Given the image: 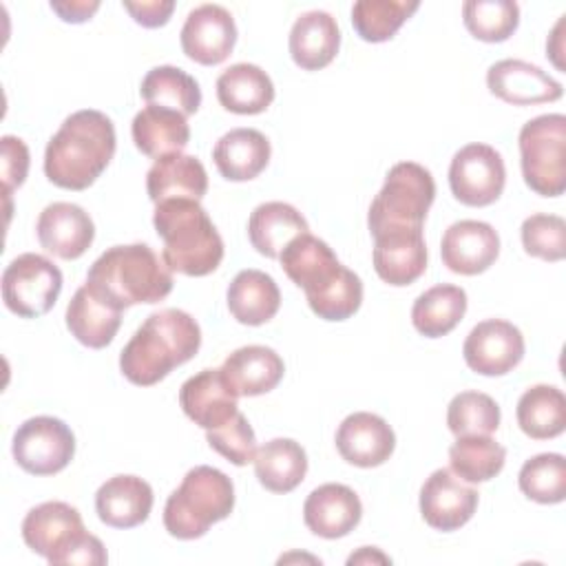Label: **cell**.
I'll list each match as a JSON object with an SVG mask.
<instances>
[{"label":"cell","instance_id":"cell-1","mask_svg":"<svg viewBox=\"0 0 566 566\" xmlns=\"http://www.w3.org/2000/svg\"><path fill=\"white\" fill-rule=\"evenodd\" d=\"M287 279L305 292L310 310L323 321H345L363 303V283L318 237L303 232L279 254Z\"/></svg>","mask_w":566,"mask_h":566},{"label":"cell","instance_id":"cell-2","mask_svg":"<svg viewBox=\"0 0 566 566\" xmlns=\"http://www.w3.org/2000/svg\"><path fill=\"white\" fill-rule=\"evenodd\" d=\"M117 137L108 115L95 108L71 113L44 150V175L64 190H86L111 164Z\"/></svg>","mask_w":566,"mask_h":566},{"label":"cell","instance_id":"cell-3","mask_svg":"<svg viewBox=\"0 0 566 566\" xmlns=\"http://www.w3.org/2000/svg\"><path fill=\"white\" fill-rule=\"evenodd\" d=\"M201 347L199 323L184 310L153 312L119 354V371L137 387L164 380L175 367L188 363Z\"/></svg>","mask_w":566,"mask_h":566},{"label":"cell","instance_id":"cell-4","mask_svg":"<svg viewBox=\"0 0 566 566\" xmlns=\"http://www.w3.org/2000/svg\"><path fill=\"white\" fill-rule=\"evenodd\" d=\"M153 226L164 241L161 259L172 272L206 276L221 265L223 239L197 199L157 203Z\"/></svg>","mask_w":566,"mask_h":566},{"label":"cell","instance_id":"cell-5","mask_svg":"<svg viewBox=\"0 0 566 566\" xmlns=\"http://www.w3.org/2000/svg\"><path fill=\"white\" fill-rule=\"evenodd\" d=\"M86 283L126 310L159 303L172 292V270L148 243L113 245L88 268Z\"/></svg>","mask_w":566,"mask_h":566},{"label":"cell","instance_id":"cell-6","mask_svg":"<svg viewBox=\"0 0 566 566\" xmlns=\"http://www.w3.org/2000/svg\"><path fill=\"white\" fill-rule=\"evenodd\" d=\"M234 509L232 480L208 464L190 469L181 484L168 495L164 526L177 539H197L214 522L226 520Z\"/></svg>","mask_w":566,"mask_h":566},{"label":"cell","instance_id":"cell-7","mask_svg":"<svg viewBox=\"0 0 566 566\" xmlns=\"http://www.w3.org/2000/svg\"><path fill=\"white\" fill-rule=\"evenodd\" d=\"M433 199L436 181L424 166L416 161L391 166L367 212L371 237L385 230L422 228Z\"/></svg>","mask_w":566,"mask_h":566},{"label":"cell","instance_id":"cell-8","mask_svg":"<svg viewBox=\"0 0 566 566\" xmlns=\"http://www.w3.org/2000/svg\"><path fill=\"white\" fill-rule=\"evenodd\" d=\"M22 539L49 564H84L95 551V535L84 528L80 511L60 500L42 502L24 515Z\"/></svg>","mask_w":566,"mask_h":566},{"label":"cell","instance_id":"cell-9","mask_svg":"<svg viewBox=\"0 0 566 566\" xmlns=\"http://www.w3.org/2000/svg\"><path fill=\"white\" fill-rule=\"evenodd\" d=\"M517 144L526 186L542 197H559L566 190V117L546 113L528 119Z\"/></svg>","mask_w":566,"mask_h":566},{"label":"cell","instance_id":"cell-10","mask_svg":"<svg viewBox=\"0 0 566 566\" xmlns=\"http://www.w3.org/2000/svg\"><path fill=\"white\" fill-rule=\"evenodd\" d=\"M62 292L60 268L42 254H18L2 272V301L20 318L46 314Z\"/></svg>","mask_w":566,"mask_h":566},{"label":"cell","instance_id":"cell-11","mask_svg":"<svg viewBox=\"0 0 566 566\" xmlns=\"http://www.w3.org/2000/svg\"><path fill=\"white\" fill-rule=\"evenodd\" d=\"M13 460L31 475H53L69 467L75 455V436L71 427L53 416L24 420L11 442Z\"/></svg>","mask_w":566,"mask_h":566},{"label":"cell","instance_id":"cell-12","mask_svg":"<svg viewBox=\"0 0 566 566\" xmlns=\"http://www.w3.org/2000/svg\"><path fill=\"white\" fill-rule=\"evenodd\" d=\"M506 184L502 155L489 144L462 146L449 166V186L453 197L471 208H484L500 199Z\"/></svg>","mask_w":566,"mask_h":566},{"label":"cell","instance_id":"cell-13","mask_svg":"<svg viewBox=\"0 0 566 566\" xmlns=\"http://www.w3.org/2000/svg\"><path fill=\"white\" fill-rule=\"evenodd\" d=\"M522 332L504 318H486L478 323L462 345L469 369L480 376H504L524 358Z\"/></svg>","mask_w":566,"mask_h":566},{"label":"cell","instance_id":"cell-14","mask_svg":"<svg viewBox=\"0 0 566 566\" xmlns=\"http://www.w3.org/2000/svg\"><path fill=\"white\" fill-rule=\"evenodd\" d=\"M179 40L186 57L203 66H214L232 53L237 24L226 7L210 2L199 4L188 13Z\"/></svg>","mask_w":566,"mask_h":566},{"label":"cell","instance_id":"cell-15","mask_svg":"<svg viewBox=\"0 0 566 566\" xmlns=\"http://www.w3.org/2000/svg\"><path fill=\"white\" fill-rule=\"evenodd\" d=\"M478 500L473 486L462 484L449 469H436L420 489V513L431 528L449 533L473 517Z\"/></svg>","mask_w":566,"mask_h":566},{"label":"cell","instance_id":"cell-16","mask_svg":"<svg viewBox=\"0 0 566 566\" xmlns=\"http://www.w3.org/2000/svg\"><path fill=\"white\" fill-rule=\"evenodd\" d=\"M442 263L464 276L486 272L500 254V237L486 221L462 219L451 223L440 241Z\"/></svg>","mask_w":566,"mask_h":566},{"label":"cell","instance_id":"cell-17","mask_svg":"<svg viewBox=\"0 0 566 566\" xmlns=\"http://www.w3.org/2000/svg\"><path fill=\"white\" fill-rule=\"evenodd\" d=\"M374 270L394 287L418 281L427 270L422 228H398L374 234Z\"/></svg>","mask_w":566,"mask_h":566},{"label":"cell","instance_id":"cell-18","mask_svg":"<svg viewBox=\"0 0 566 566\" xmlns=\"http://www.w3.org/2000/svg\"><path fill=\"white\" fill-rule=\"evenodd\" d=\"M486 86L495 97L513 106L557 102L564 93L562 84L553 80L546 71L517 57L491 64L486 71Z\"/></svg>","mask_w":566,"mask_h":566},{"label":"cell","instance_id":"cell-19","mask_svg":"<svg viewBox=\"0 0 566 566\" xmlns=\"http://www.w3.org/2000/svg\"><path fill=\"white\" fill-rule=\"evenodd\" d=\"M40 245L64 261L80 259L95 239L93 219L84 208L69 201L49 203L35 223Z\"/></svg>","mask_w":566,"mask_h":566},{"label":"cell","instance_id":"cell-20","mask_svg":"<svg viewBox=\"0 0 566 566\" xmlns=\"http://www.w3.org/2000/svg\"><path fill=\"white\" fill-rule=\"evenodd\" d=\"M336 449L345 462L371 469L391 458L396 436L385 418L371 411H354L336 429Z\"/></svg>","mask_w":566,"mask_h":566},{"label":"cell","instance_id":"cell-21","mask_svg":"<svg viewBox=\"0 0 566 566\" xmlns=\"http://www.w3.org/2000/svg\"><path fill=\"white\" fill-rule=\"evenodd\" d=\"M237 400L239 396L223 378L221 367L201 369L199 374L190 376L179 389V405L184 413L206 431L217 429L234 418V413L239 411Z\"/></svg>","mask_w":566,"mask_h":566},{"label":"cell","instance_id":"cell-22","mask_svg":"<svg viewBox=\"0 0 566 566\" xmlns=\"http://www.w3.org/2000/svg\"><path fill=\"white\" fill-rule=\"evenodd\" d=\"M363 517L360 497L354 489L327 482L316 486L303 504V522L305 526L325 539H338L352 533Z\"/></svg>","mask_w":566,"mask_h":566},{"label":"cell","instance_id":"cell-23","mask_svg":"<svg viewBox=\"0 0 566 566\" xmlns=\"http://www.w3.org/2000/svg\"><path fill=\"white\" fill-rule=\"evenodd\" d=\"M122 307L84 283L69 301L64 318L71 336L77 343L91 349H102L115 338L122 325Z\"/></svg>","mask_w":566,"mask_h":566},{"label":"cell","instance_id":"cell-24","mask_svg":"<svg viewBox=\"0 0 566 566\" xmlns=\"http://www.w3.org/2000/svg\"><path fill=\"white\" fill-rule=\"evenodd\" d=\"M153 489L137 475H113L95 493L97 517L113 528H133L148 520Z\"/></svg>","mask_w":566,"mask_h":566},{"label":"cell","instance_id":"cell-25","mask_svg":"<svg viewBox=\"0 0 566 566\" xmlns=\"http://www.w3.org/2000/svg\"><path fill=\"white\" fill-rule=\"evenodd\" d=\"M290 55L303 71L325 69L338 53L340 29L327 11H305L290 29Z\"/></svg>","mask_w":566,"mask_h":566},{"label":"cell","instance_id":"cell-26","mask_svg":"<svg viewBox=\"0 0 566 566\" xmlns=\"http://www.w3.org/2000/svg\"><path fill=\"white\" fill-rule=\"evenodd\" d=\"M146 192L157 206L166 199H201L208 192V175L203 164L184 153L155 159L146 172Z\"/></svg>","mask_w":566,"mask_h":566},{"label":"cell","instance_id":"cell-27","mask_svg":"<svg viewBox=\"0 0 566 566\" xmlns=\"http://www.w3.org/2000/svg\"><path fill=\"white\" fill-rule=\"evenodd\" d=\"M283 358L265 345L234 349L221 365V374L237 396H261L272 391L283 378Z\"/></svg>","mask_w":566,"mask_h":566},{"label":"cell","instance_id":"cell-28","mask_svg":"<svg viewBox=\"0 0 566 566\" xmlns=\"http://www.w3.org/2000/svg\"><path fill=\"white\" fill-rule=\"evenodd\" d=\"M270 155V142L256 128H232L221 135L212 148L214 166L228 181H250L259 177Z\"/></svg>","mask_w":566,"mask_h":566},{"label":"cell","instance_id":"cell-29","mask_svg":"<svg viewBox=\"0 0 566 566\" xmlns=\"http://www.w3.org/2000/svg\"><path fill=\"white\" fill-rule=\"evenodd\" d=\"M130 133L137 150L153 159L181 153L190 142V126L186 117L155 104H146L133 117Z\"/></svg>","mask_w":566,"mask_h":566},{"label":"cell","instance_id":"cell-30","mask_svg":"<svg viewBox=\"0 0 566 566\" xmlns=\"http://www.w3.org/2000/svg\"><path fill=\"white\" fill-rule=\"evenodd\" d=\"M217 99L230 113L259 115L274 102V84L261 66L239 62L217 77Z\"/></svg>","mask_w":566,"mask_h":566},{"label":"cell","instance_id":"cell-31","mask_svg":"<svg viewBox=\"0 0 566 566\" xmlns=\"http://www.w3.org/2000/svg\"><path fill=\"white\" fill-rule=\"evenodd\" d=\"M228 310L241 325H263L279 312L281 292L276 281L261 270H241L226 292Z\"/></svg>","mask_w":566,"mask_h":566},{"label":"cell","instance_id":"cell-32","mask_svg":"<svg viewBox=\"0 0 566 566\" xmlns=\"http://www.w3.org/2000/svg\"><path fill=\"white\" fill-rule=\"evenodd\" d=\"M307 230L305 217L285 201H265L256 206L248 219L250 243L268 259H279L283 248Z\"/></svg>","mask_w":566,"mask_h":566},{"label":"cell","instance_id":"cell-33","mask_svg":"<svg viewBox=\"0 0 566 566\" xmlns=\"http://www.w3.org/2000/svg\"><path fill=\"white\" fill-rule=\"evenodd\" d=\"M254 473L272 493L294 491L307 473V453L292 438H272L254 453Z\"/></svg>","mask_w":566,"mask_h":566},{"label":"cell","instance_id":"cell-34","mask_svg":"<svg viewBox=\"0 0 566 566\" xmlns=\"http://www.w3.org/2000/svg\"><path fill=\"white\" fill-rule=\"evenodd\" d=\"M467 312V292L460 285L440 283L424 290L411 307L413 327L427 338L447 336Z\"/></svg>","mask_w":566,"mask_h":566},{"label":"cell","instance_id":"cell-35","mask_svg":"<svg viewBox=\"0 0 566 566\" xmlns=\"http://www.w3.org/2000/svg\"><path fill=\"white\" fill-rule=\"evenodd\" d=\"M517 424L533 440L557 438L566 429V398L555 385H533L517 400Z\"/></svg>","mask_w":566,"mask_h":566},{"label":"cell","instance_id":"cell-36","mask_svg":"<svg viewBox=\"0 0 566 566\" xmlns=\"http://www.w3.org/2000/svg\"><path fill=\"white\" fill-rule=\"evenodd\" d=\"M139 93L146 104L177 111L184 117L195 115L201 106V88L197 80L184 69L170 64L150 69L142 80Z\"/></svg>","mask_w":566,"mask_h":566},{"label":"cell","instance_id":"cell-37","mask_svg":"<svg viewBox=\"0 0 566 566\" xmlns=\"http://www.w3.org/2000/svg\"><path fill=\"white\" fill-rule=\"evenodd\" d=\"M504 462L506 449L491 436H460L449 449L451 471L471 484L495 478Z\"/></svg>","mask_w":566,"mask_h":566},{"label":"cell","instance_id":"cell-38","mask_svg":"<svg viewBox=\"0 0 566 566\" xmlns=\"http://www.w3.org/2000/svg\"><path fill=\"white\" fill-rule=\"evenodd\" d=\"M418 7V0H358L352 7V24L365 42H387Z\"/></svg>","mask_w":566,"mask_h":566},{"label":"cell","instance_id":"cell-39","mask_svg":"<svg viewBox=\"0 0 566 566\" xmlns=\"http://www.w3.org/2000/svg\"><path fill=\"white\" fill-rule=\"evenodd\" d=\"M520 491L537 504H559L566 497V460L562 453H537L517 475Z\"/></svg>","mask_w":566,"mask_h":566},{"label":"cell","instance_id":"cell-40","mask_svg":"<svg viewBox=\"0 0 566 566\" xmlns=\"http://www.w3.org/2000/svg\"><path fill=\"white\" fill-rule=\"evenodd\" d=\"M462 18L469 33L482 42H504L520 24V7L513 0H467Z\"/></svg>","mask_w":566,"mask_h":566},{"label":"cell","instance_id":"cell-41","mask_svg":"<svg viewBox=\"0 0 566 566\" xmlns=\"http://www.w3.org/2000/svg\"><path fill=\"white\" fill-rule=\"evenodd\" d=\"M449 431L460 436H491L500 427L497 402L482 391H460L447 409Z\"/></svg>","mask_w":566,"mask_h":566},{"label":"cell","instance_id":"cell-42","mask_svg":"<svg viewBox=\"0 0 566 566\" xmlns=\"http://www.w3.org/2000/svg\"><path fill=\"white\" fill-rule=\"evenodd\" d=\"M524 252L544 261H562L566 254V221L557 214L537 212L520 228Z\"/></svg>","mask_w":566,"mask_h":566},{"label":"cell","instance_id":"cell-43","mask_svg":"<svg viewBox=\"0 0 566 566\" xmlns=\"http://www.w3.org/2000/svg\"><path fill=\"white\" fill-rule=\"evenodd\" d=\"M206 440L210 449H214L237 467H245L254 460L256 436L241 411H237L234 418H230L226 424L206 431Z\"/></svg>","mask_w":566,"mask_h":566},{"label":"cell","instance_id":"cell-44","mask_svg":"<svg viewBox=\"0 0 566 566\" xmlns=\"http://www.w3.org/2000/svg\"><path fill=\"white\" fill-rule=\"evenodd\" d=\"M0 164H2V190L9 197L13 188H20L29 172V148L20 137L4 135L0 139Z\"/></svg>","mask_w":566,"mask_h":566},{"label":"cell","instance_id":"cell-45","mask_svg":"<svg viewBox=\"0 0 566 566\" xmlns=\"http://www.w3.org/2000/svg\"><path fill=\"white\" fill-rule=\"evenodd\" d=\"M124 9L133 15V20L146 29L164 27L175 11L172 0H146V2H124Z\"/></svg>","mask_w":566,"mask_h":566},{"label":"cell","instance_id":"cell-46","mask_svg":"<svg viewBox=\"0 0 566 566\" xmlns=\"http://www.w3.org/2000/svg\"><path fill=\"white\" fill-rule=\"evenodd\" d=\"M51 9L64 20V22H86L91 15L99 9L97 0H51Z\"/></svg>","mask_w":566,"mask_h":566},{"label":"cell","instance_id":"cell-47","mask_svg":"<svg viewBox=\"0 0 566 566\" xmlns=\"http://www.w3.org/2000/svg\"><path fill=\"white\" fill-rule=\"evenodd\" d=\"M367 562H389V557H385L378 548H374V546H363L360 548V553H356V555H352L349 559H347V564H367Z\"/></svg>","mask_w":566,"mask_h":566}]
</instances>
